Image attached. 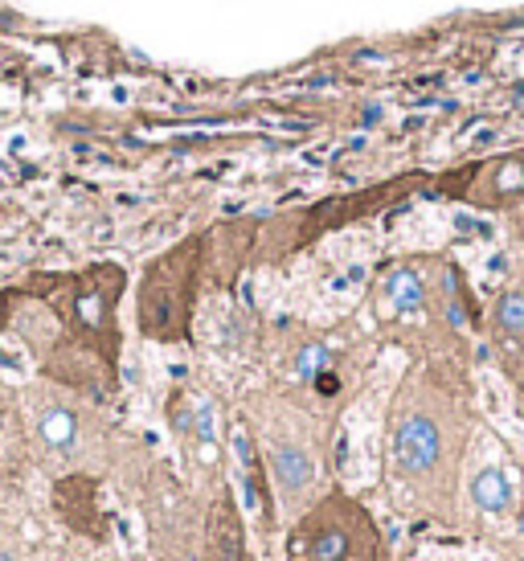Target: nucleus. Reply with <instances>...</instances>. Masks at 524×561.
<instances>
[{
	"instance_id": "nucleus-8",
	"label": "nucleus",
	"mask_w": 524,
	"mask_h": 561,
	"mask_svg": "<svg viewBox=\"0 0 524 561\" xmlns=\"http://www.w3.org/2000/svg\"><path fill=\"white\" fill-rule=\"evenodd\" d=\"M496 324L512 336L524 332V291H508L500 295V304H496Z\"/></svg>"
},
{
	"instance_id": "nucleus-1",
	"label": "nucleus",
	"mask_w": 524,
	"mask_h": 561,
	"mask_svg": "<svg viewBox=\"0 0 524 561\" xmlns=\"http://www.w3.org/2000/svg\"><path fill=\"white\" fill-rule=\"evenodd\" d=\"M189 263H193V242L177 246L172 254L156 258L144 275L140 291V324L148 336L177 340L189 324Z\"/></svg>"
},
{
	"instance_id": "nucleus-5",
	"label": "nucleus",
	"mask_w": 524,
	"mask_h": 561,
	"mask_svg": "<svg viewBox=\"0 0 524 561\" xmlns=\"http://www.w3.org/2000/svg\"><path fill=\"white\" fill-rule=\"evenodd\" d=\"M385 304L398 312V316H414V312H422L426 308V287H422V279H418V271H410V267H393L389 275H385Z\"/></svg>"
},
{
	"instance_id": "nucleus-10",
	"label": "nucleus",
	"mask_w": 524,
	"mask_h": 561,
	"mask_svg": "<svg viewBox=\"0 0 524 561\" xmlns=\"http://www.w3.org/2000/svg\"><path fill=\"white\" fill-rule=\"evenodd\" d=\"M328 369V349H320V344H308V349H299L295 357V377L299 381H312Z\"/></svg>"
},
{
	"instance_id": "nucleus-7",
	"label": "nucleus",
	"mask_w": 524,
	"mask_h": 561,
	"mask_svg": "<svg viewBox=\"0 0 524 561\" xmlns=\"http://www.w3.org/2000/svg\"><path fill=\"white\" fill-rule=\"evenodd\" d=\"M308 557L312 561H344L348 557V537L344 529H320L308 545Z\"/></svg>"
},
{
	"instance_id": "nucleus-9",
	"label": "nucleus",
	"mask_w": 524,
	"mask_h": 561,
	"mask_svg": "<svg viewBox=\"0 0 524 561\" xmlns=\"http://www.w3.org/2000/svg\"><path fill=\"white\" fill-rule=\"evenodd\" d=\"M193 435L205 447L217 439V406H213V398H193Z\"/></svg>"
},
{
	"instance_id": "nucleus-2",
	"label": "nucleus",
	"mask_w": 524,
	"mask_h": 561,
	"mask_svg": "<svg viewBox=\"0 0 524 561\" xmlns=\"http://www.w3.org/2000/svg\"><path fill=\"white\" fill-rule=\"evenodd\" d=\"M389 455L398 463V471L406 476H426V471L439 467L443 459V430L430 414L410 410L393 422V435H389Z\"/></svg>"
},
{
	"instance_id": "nucleus-3",
	"label": "nucleus",
	"mask_w": 524,
	"mask_h": 561,
	"mask_svg": "<svg viewBox=\"0 0 524 561\" xmlns=\"http://www.w3.org/2000/svg\"><path fill=\"white\" fill-rule=\"evenodd\" d=\"M271 471H275V484L287 500H295L299 492H308L316 480V459L308 455V447L299 443H279L271 451Z\"/></svg>"
},
{
	"instance_id": "nucleus-6",
	"label": "nucleus",
	"mask_w": 524,
	"mask_h": 561,
	"mask_svg": "<svg viewBox=\"0 0 524 561\" xmlns=\"http://www.w3.org/2000/svg\"><path fill=\"white\" fill-rule=\"evenodd\" d=\"M41 439H46V447H50V451L70 455V451L78 447V418H74L70 410L54 406L46 418H41Z\"/></svg>"
},
{
	"instance_id": "nucleus-4",
	"label": "nucleus",
	"mask_w": 524,
	"mask_h": 561,
	"mask_svg": "<svg viewBox=\"0 0 524 561\" xmlns=\"http://www.w3.org/2000/svg\"><path fill=\"white\" fill-rule=\"evenodd\" d=\"M467 492H471L475 508L488 512V516H504V512L512 508V500H516V488H512V480H508V471H504V467H492V463L475 471L471 484H467Z\"/></svg>"
}]
</instances>
